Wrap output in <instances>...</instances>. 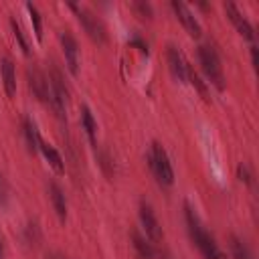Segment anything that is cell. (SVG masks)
<instances>
[{
	"instance_id": "1",
	"label": "cell",
	"mask_w": 259,
	"mask_h": 259,
	"mask_svg": "<svg viewBox=\"0 0 259 259\" xmlns=\"http://www.w3.org/2000/svg\"><path fill=\"white\" fill-rule=\"evenodd\" d=\"M186 225H188V233L192 243L196 245V249L200 251V255L204 259H227V255L219 249L214 237L202 227L200 219L196 217V212L186 204Z\"/></svg>"
},
{
	"instance_id": "2",
	"label": "cell",
	"mask_w": 259,
	"mask_h": 259,
	"mask_svg": "<svg viewBox=\"0 0 259 259\" xmlns=\"http://www.w3.org/2000/svg\"><path fill=\"white\" fill-rule=\"evenodd\" d=\"M198 63H200V69L206 75V79L219 91H223L225 89V73H223V65H221L217 51L208 45H200L198 47Z\"/></svg>"
},
{
	"instance_id": "3",
	"label": "cell",
	"mask_w": 259,
	"mask_h": 259,
	"mask_svg": "<svg viewBox=\"0 0 259 259\" xmlns=\"http://www.w3.org/2000/svg\"><path fill=\"white\" fill-rule=\"evenodd\" d=\"M148 164H150L152 174L156 176V180H158L162 186H172V184H174V170H172V164H170V160H168L166 150H164L158 142H154V144L150 146Z\"/></svg>"
},
{
	"instance_id": "4",
	"label": "cell",
	"mask_w": 259,
	"mask_h": 259,
	"mask_svg": "<svg viewBox=\"0 0 259 259\" xmlns=\"http://www.w3.org/2000/svg\"><path fill=\"white\" fill-rule=\"evenodd\" d=\"M71 8L77 12V18L83 24V28H85V32L89 34L91 40H95V42H105L107 40V32H105L103 22L91 10H87L83 6H77V4H71Z\"/></svg>"
},
{
	"instance_id": "5",
	"label": "cell",
	"mask_w": 259,
	"mask_h": 259,
	"mask_svg": "<svg viewBox=\"0 0 259 259\" xmlns=\"http://www.w3.org/2000/svg\"><path fill=\"white\" fill-rule=\"evenodd\" d=\"M49 83H51V105L55 109V113L59 117L65 115V107H67V87L63 83V77L57 69L51 71V77H49Z\"/></svg>"
},
{
	"instance_id": "6",
	"label": "cell",
	"mask_w": 259,
	"mask_h": 259,
	"mask_svg": "<svg viewBox=\"0 0 259 259\" xmlns=\"http://www.w3.org/2000/svg\"><path fill=\"white\" fill-rule=\"evenodd\" d=\"M59 38H61V47H63V55H65L69 71L73 75H77V71H79V47H77V40L69 30H61Z\"/></svg>"
},
{
	"instance_id": "7",
	"label": "cell",
	"mask_w": 259,
	"mask_h": 259,
	"mask_svg": "<svg viewBox=\"0 0 259 259\" xmlns=\"http://www.w3.org/2000/svg\"><path fill=\"white\" fill-rule=\"evenodd\" d=\"M26 77H28V85H30L32 93L38 97V101L51 103V83L42 75V71H38L36 67H32V69L26 71Z\"/></svg>"
},
{
	"instance_id": "8",
	"label": "cell",
	"mask_w": 259,
	"mask_h": 259,
	"mask_svg": "<svg viewBox=\"0 0 259 259\" xmlns=\"http://www.w3.org/2000/svg\"><path fill=\"white\" fill-rule=\"evenodd\" d=\"M140 221H142V227H144L150 241H160L162 239V227L156 219V212L152 210V206L148 202L140 204Z\"/></svg>"
},
{
	"instance_id": "9",
	"label": "cell",
	"mask_w": 259,
	"mask_h": 259,
	"mask_svg": "<svg viewBox=\"0 0 259 259\" xmlns=\"http://www.w3.org/2000/svg\"><path fill=\"white\" fill-rule=\"evenodd\" d=\"M225 12H227V16H229V20L235 24V28L239 30V34L241 36H245L247 40H255V32H253V26L249 24V20L241 14V10L233 4V2H225Z\"/></svg>"
},
{
	"instance_id": "10",
	"label": "cell",
	"mask_w": 259,
	"mask_h": 259,
	"mask_svg": "<svg viewBox=\"0 0 259 259\" xmlns=\"http://www.w3.org/2000/svg\"><path fill=\"white\" fill-rule=\"evenodd\" d=\"M170 8H172L174 14L178 16V20L184 24V28L188 30L190 36H200V24H198L196 16L190 12V8H188L186 4H182V2H172Z\"/></svg>"
},
{
	"instance_id": "11",
	"label": "cell",
	"mask_w": 259,
	"mask_h": 259,
	"mask_svg": "<svg viewBox=\"0 0 259 259\" xmlns=\"http://www.w3.org/2000/svg\"><path fill=\"white\" fill-rule=\"evenodd\" d=\"M166 57H168V67H170V73L174 75V79L180 81V83H184L186 81V63H184L180 51L170 45Z\"/></svg>"
},
{
	"instance_id": "12",
	"label": "cell",
	"mask_w": 259,
	"mask_h": 259,
	"mask_svg": "<svg viewBox=\"0 0 259 259\" xmlns=\"http://www.w3.org/2000/svg\"><path fill=\"white\" fill-rule=\"evenodd\" d=\"M0 73H2V83H4V91L8 97H12L16 93V71H14V63L4 57L2 65H0Z\"/></svg>"
},
{
	"instance_id": "13",
	"label": "cell",
	"mask_w": 259,
	"mask_h": 259,
	"mask_svg": "<svg viewBox=\"0 0 259 259\" xmlns=\"http://www.w3.org/2000/svg\"><path fill=\"white\" fill-rule=\"evenodd\" d=\"M132 245H134V251H136V255L140 259H156L158 257V253L152 247V243L146 237H142L138 231H132Z\"/></svg>"
},
{
	"instance_id": "14",
	"label": "cell",
	"mask_w": 259,
	"mask_h": 259,
	"mask_svg": "<svg viewBox=\"0 0 259 259\" xmlns=\"http://www.w3.org/2000/svg\"><path fill=\"white\" fill-rule=\"evenodd\" d=\"M49 196H51V202H53V208H55L57 217L61 221H65L67 219V198H65V192L61 190V186L51 182L49 184Z\"/></svg>"
},
{
	"instance_id": "15",
	"label": "cell",
	"mask_w": 259,
	"mask_h": 259,
	"mask_svg": "<svg viewBox=\"0 0 259 259\" xmlns=\"http://www.w3.org/2000/svg\"><path fill=\"white\" fill-rule=\"evenodd\" d=\"M81 125L85 130L89 142L93 146H97V123H95V117H93V113H91V109L87 105L81 107Z\"/></svg>"
},
{
	"instance_id": "16",
	"label": "cell",
	"mask_w": 259,
	"mask_h": 259,
	"mask_svg": "<svg viewBox=\"0 0 259 259\" xmlns=\"http://www.w3.org/2000/svg\"><path fill=\"white\" fill-rule=\"evenodd\" d=\"M38 150L42 152V156H45V160L53 166V170L55 172H63L65 170V164H63V158H61V154L51 146V144H47V142H42L40 140V144H38Z\"/></svg>"
},
{
	"instance_id": "17",
	"label": "cell",
	"mask_w": 259,
	"mask_h": 259,
	"mask_svg": "<svg viewBox=\"0 0 259 259\" xmlns=\"http://www.w3.org/2000/svg\"><path fill=\"white\" fill-rule=\"evenodd\" d=\"M229 249H231L233 259H253L251 249H249L247 243H245L243 239H239L237 235H231V237H229Z\"/></svg>"
},
{
	"instance_id": "18",
	"label": "cell",
	"mask_w": 259,
	"mask_h": 259,
	"mask_svg": "<svg viewBox=\"0 0 259 259\" xmlns=\"http://www.w3.org/2000/svg\"><path fill=\"white\" fill-rule=\"evenodd\" d=\"M22 132H24V140H26V146L28 150H38V144H40V136L36 132V125L32 123V119L24 117V123H22Z\"/></svg>"
},
{
	"instance_id": "19",
	"label": "cell",
	"mask_w": 259,
	"mask_h": 259,
	"mask_svg": "<svg viewBox=\"0 0 259 259\" xmlns=\"http://www.w3.org/2000/svg\"><path fill=\"white\" fill-rule=\"evenodd\" d=\"M26 10H28V16H30V22H32V28H34V36L36 40H42V20H40V12L36 10L34 4H26Z\"/></svg>"
},
{
	"instance_id": "20",
	"label": "cell",
	"mask_w": 259,
	"mask_h": 259,
	"mask_svg": "<svg viewBox=\"0 0 259 259\" xmlns=\"http://www.w3.org/2000/svg\"><path fill=\"white\" fill-rule=\"evenodd\" d=\"M186 77H188V79H190V83H192V85L198 89V93H200L204 99H208V91H206V85L202 83V79L198 77V73H196L192 67H188V63H186Z\"/></svg>"
},
{
	"instance_id": "21",
	"label": "cell",
	"mask_w": 259,
	"mask_h": 259,
	"mask_svg": "<svg viewBox=\"0 0 259 259\" xmlns=\"http://www.w3.org/2000/svg\"><path fill=\"white\" fill-rule=\"evenodd\" d=\"M132 10L142 18V20H150L154 10H152V4L150 2H144V0H138V2H132Z\"/></svg>"
},
{
	"instance_id": "22",
	"label": "cell",
	"mask_w": 259,
	"mask_h": 259,
	"mask_svg": "<svg viewBox=\"0 0 259 259\" xmlns=\"http://www.w3.org/2000/svg\"><path fill=\"white\" fill-rule=\"evenodd\" d=\"M10 26H12V32H14V38L18 40V45H20V49H22V53L24 55H28L30 53V49H28V42H26V38H24V32H22V28H20V24L14 20V18H10Z\"/></svg>"
},
{
	"instance_id": "23",
	"label": "cell",
	"mask_w": 259,
	"mask_h": 259,
	"mask_svg": "<svg viewBox=\"0 0 259 259\" xmlns=\"http://www.w3.org/2000/svg\"><path fill=\"white\" fill-rule=\"evenodd\" d=\"M239 176H241V180L251 182V172H249V166H247V164H241V166H239Z\"/></svg>"
},
{
	"instance_id": "24",
	"label": "cell",
	"mask_w": 259,
	"mask_h": 259,
	"mask_svg": "<svg viewBox=\"0 0 259 259\" xmlns=\"http://www.w3.org/2000/svg\"><path fill=\"white\" fill-rule=\"evenodd\" d=\"M47 259H63L61 255H55V253H51V255H47Z\"/></svg>"
},
{
	"instance_id": "25",
	"label": "cell",
	"mask_w": 259,
	"mask_h": 259,
	"mask_svg": "<svg viewBox=\"0 0 259 259\" xmlns=\"http://www.w3.org/2000/svg\"><path fill=\"white\" fill-rule=\"evenodd\" d=\"M160 259H170V257H168L166 253H162V255H160Z\"/></svg>"
},
{
	"instance_id": "26",
	"label": "cell",
	"mask_w": 259,
	"mask_h": 259,
	"mask_svg": "<svg viewBox=\"0 0 259 259\" xmlns=\"http://www.w3.org/2000/svg\"><path fill=\"white\" fill-rule=\"evenodd\" d=\"M0 253H2V239H0Z\"/></svg>"
},
{
	"instance_id": "27",
	"label": "cell",
	"mask_w": 259,
	"mask_h": 259,
	"mask_svg": "<svg viewBox=\"0 0 259 259\" xmlns=\"http://www.w3.org/2000/svg\"><path fill=\"white\" fill-rule=\"evenodd\" d=\"M0 259H2V253H0Z\"/></svg>"
}]
</instances>
